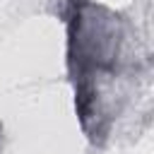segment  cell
I'll return each instance as SVG.
<instances>
[{
  "mask_svg": "<svg viewBox=\"0 0 154 154\" xmlns=\"http://www.w3.org/2000/svg\"><path fill=\"white\" fill-rule=\"evenodd\" d=\"M67 72L75 111L91 144H103L120 113L128 79V24L94 0H67Z\"/></svg>",
  "mask_w": 154,
  "mask_h": 154,
  "instance_id": "cell-1",
  "label": "cell"
}]
</instances>
